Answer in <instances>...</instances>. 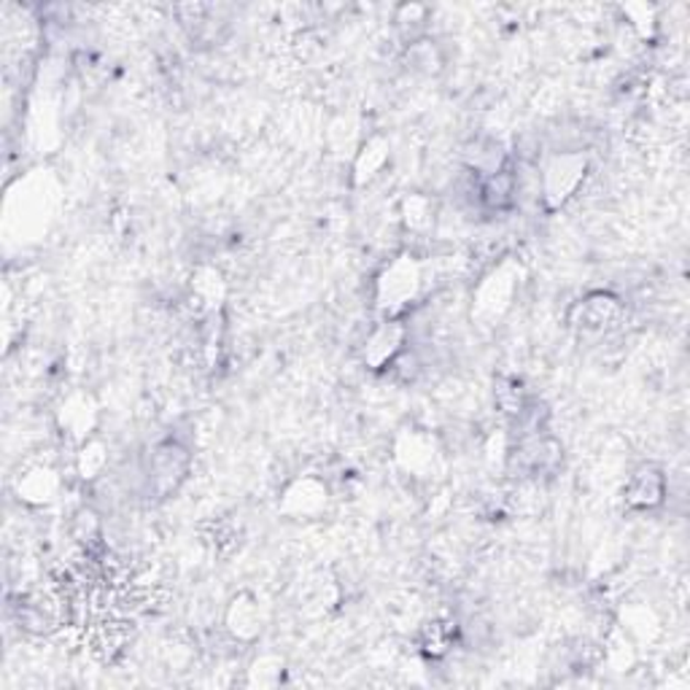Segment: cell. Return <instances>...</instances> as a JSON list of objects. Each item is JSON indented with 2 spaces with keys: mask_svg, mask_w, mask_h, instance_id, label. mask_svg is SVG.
<instances>
[{
  "mask_svg": "<svg viewBox=\"0 0 690 690\" xmlns=\"http://www.w3.org/2000/svg\"><path fill=\"white\" fill-rule=\"evenodd\" d=\"M189 456L187 445H181L178 439H163L152 448V454L144 461V486L148 493H154L157 499L172 497L189 475Z\"/></svg>",
  "mask_w": 690,
  "mask_h": 690,
  "instance_id": "cell-1",
  "label": "cell"
},
{
  "mask_svg": "<svg viewBox=\"0 0 690 690\" xmlns=\"http://www.w3.org/2000/svg\"><path fill=\"white\" fill-rule=\"evenodd\" d=\"M415 289H419V267L410 261V257H400L391 261L386 276L378 281V300L380 305L394 311L413 300Z\"/></svg>",
  "mask_w": 690,
  "mask_h": 690,
  "instance_id": "cell-2",
  "label": "cell"
},
{
  "mask_svg": "<svg viewBox=\"0 0 690 690\" xmlns=\"http://www.w3.org/2000/svg\"><path fill=\"white\" fill-rule=\"evenodd\" d=\"M623 316V305L617 297L604 294V291H593V294L582 297L572 308V321L582 332H604L612 324H617Z\"/></svg>",
  "mask_w": 690,
  "mask_h": 690,
  "instance_id": "cell-3",
  "label": "cell"
},
{
  "mask_svg": "<svg viewBox=\"0 0 690 690\" xmlns=\"http://www.w3.org/2000/svg\"><path fill=\"white\" fill-rule=\"evenodd\" d=\"M666 499V478L658 467L645 464L628 478L626 504L632 510H656Z\"/></svg>",
  "mask_w": 690,
  "mask_h": 690,
  "instance_id": "cell-4",
  "label": "cell"
},
{
  "mask_svg": "<svg viewBox=\"0 0 690 690\" xmlns=\"http://www.w3.org/2000/svg\"><path fill=\"white\" fill-rule=\"evenodd\" d=\"M404 337H408V330H404V324H400V321H383V324L367 337L365 359L370 361L372 370H383V367H389L391 361L402 354Z\"/></svg>",
  "mask_w": 690,
  "mask_h": 690,
  "instance_id": "cell-5",
  "label": "cell"
},
{
  "mask_svg": "<svg viewBox=\"0 0 690 690\" xmlns=\"http://www.w3.org/2000/svg\"><path fill=\"white\" fill-rule=\"evenodd\" d=\"M227 626L235 639L241 642H252L254 636L261 632V615H259V604L254 599L241 597L235 599L230 606V617Z\"/></svg>",
  "mask_w": 690,
  "mask_h": 690,
  "instance_id": "cell-6",
  "label": "cell"
},
{
  "mask_svg": "<svg viewBox=\"0 0 690 690\" xmlns=\"http://www.w3.org/2000/svg\"><path fill=\"white\" fill-rule=\"evenodd\" d=\"M439 65H443V57H439L437 44L430 38H419V41H410V49H408V68H413L415 74H437Z\"/></svg>",
  "mask_w": 690,
  "mask_h": 690,
  "instance_id": "cell-7",
  "label": "cell"
}]
</instances>
